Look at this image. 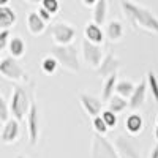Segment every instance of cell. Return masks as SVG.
I'll return each mask as SVG.
<instances>
[{"label":"cell","mask_w":158,"mask_h":158,"mask_svg":"<svg viewBox=\"0 0 158 158\" xmlns=\"http://www.w3.org/2000/svg\"><path fill=\"white\" fill-rule=\"evenodd\" d=\"M120 8L123 10L125 18L133 24L135 29H142L149 33L158 35V18L147 8H144L142 5H138L135 2H127L122 0Z\"/></svg>","instance_id":"6da1fadb"},{"label":"cell","mask_w":158,"mask_h":158,"mask_svg":"<svg viewBox=\"0 0 158 158\" xmlns=\"http://www.w3.org/2000/svg\"><path fill=\"white\" fill-rule=\"evenodd\" d=\"M51 56L54 57L60 67L65 70H68L71 73L79 71V57H77V51L73 44L70 46H57L54 44L51 48Z\"/></svg>","instance_id":"7a4b0ae2"},{"label":"cell","mask_w":158,"mask_h":158,"mask_svg":"<svg viewBox=\"0 0 158 158\" xmlns=\"http://www.w3.org/2000/svg\"><path fill=\"white\" fill-rule=\"evenodd\" d=\"M32 106V101L29 100V95L22 87H16L11 94V100H10V111H11V117L18 122H22L25 115H29Z\"/></svg>","instance_id":"3957f363"},{"label":"cell","mask_w":158,"mask_h":158,"mask_svg":"<svg viewBox=\"0 0 158 158\" xmlns=\"http://www.w3.org/2000/svg\"><path fill=\"white\" fill-rule=\"evenodd\" d=\"M0 73H2L3 77L10 79V81H15V82H27L29 81V73L13 57L2 59V62H0Z\"/></svg>","instance_id":"277c9868"},{"label":"cell","mask_w":158,"mask_h":158,"mask_svg":"<svg viewBox=\"0 0 158 158\" xmlns=\"http://www.w3.org/2000/svg\"><path fill=\"white\" fill-rule=\"evenodd\" d=\"M90 158H120V155L112 142H109L104 136L95 133L94 139H92Z\"/></svg>","instance_id":"5b68a950"},{"label":"cell","mask_w":158,"mask_h":158,"mask_svg":"<svg viewBox=\"0 0 158 158\" xmlns=\"http://www.w3.org/2000/svg\"><path fill=\"white\" fill-rule=\"evenodd\" d=\"M52 38L57 46H70L76 36V29L68 22H57L52 25Z\"/></svg>","instance_id":"8992f818"},{"label":"cell","mask_w":158,"mask_h":158,"mask_svg":"<svg viewBox=\"0 0 158 158\" xmlns=\"http://www.w3.org/2000/svg\"><path fill=\"white\" fill-rule=\"evenodd\" d=\"M82 57L85 60V63L89 65L90 68L94 70H98L100 65L104 59V54H103V48L98 46V44H94L90 43L89 40H82Z\"/></svg>","instance_id":"52a82bcc"},{"label":"cell","mask_w":158,"mask_h":158,"mask_svg":"<svg viewBox=\"0 0 158 158\" xmlns=\"http://www.w3.org/2000/svg\"><path fill=\"white\" fill-rule=\"evenodd\" d=\"M114 146H115L118 155H120V158H141L139 149L135 146L133 141H131L130 138H127L123 135H118L115 138Z\"/></svg>","instance_id":"ba28073f"},{"label":"cell","mask_w":158,"mask_h":158,"mask_svg":"<svg viewBox=\"0 0 158 158\" xmlns=\"http://www.w3.org/2000/svg\"><path fill=\"white\" fill-rule=\"evenodd\" d=\"M79 103H81L82 109H84L92 118L101 115V112H103V111H101L103 101H100L98 98L92 97V95H89V94H81V95H79Z\"/></svg>","instance_id":"9c48e42d"},{"label":"cell","mask_w":158,"mask_h":158,"mask_svg":"<svg viewBox=\"0 0 158 158\" xmlns=\"http://www.w3.org/2000/svg\"><path fill=\"white\" fill-rule=\"evenodd\" d=\"M27 127H29L30 146H36L38 136H40V122H38V106L35 101H32V106L27 115Z\"/></svg>","instance_id":"30bf717a"},{"label":"cell","mask_w":158,"mask_h":158,"mask_svg":"<svg viewBox=\"0 0 158 158\" xmlns=\"http://www.w3.org/2000/svg\"><path fill=\"white\" fill-rule=\"evenodd\" d=\"M120 68V60H118L112 52H109V54H106L104 56V59H103V62H101V65H100V68L97 70V73L101 76V77H104V79H108L109 76H114V74H117V70Z\"/></svg>","instance_id":"8fae6325"},{"label":"cell","mask_w":158,"mask_h":158,"mask_svg":"<svg viewBox=\"0 0 158 158\" xmlns=\"http://www.w3.org/2000/svg\"><path fill=\"white\" fill-rule=\"evenodd\" d=\"M19 135H21V130H19V122L15 120V118H11V120L8 123L3 125L2 128V142L6 144V146H10V144H15L18 142L19 139Z\"/></svg>","instance_id":"7c38bea8"},{"label":"cell","mask_w":158,"mask_h":158,"mask_svg":"<svg viewBox=\"0 0 158 158\" xmlns=\"http://www.w3.org/2000/svg\"><path fill=\"white\" fill-rule=\"evenodd\" d=\"M18 21L16 11L11 6H8V2H3L0 5V27L2 30H10L11 25H15Z\"/></svg>","instance_id":"4fadbf2b"},{"label":"cell","mask_w":158,"mask_h":158,"mask_svg":"<svg viewBox=\"0 0 158 158\" xmlns=\"http://www.w3.org/2000/svg\"><path fill=\"white\" fill-rule=\"evenodd\" d=\"M147 89H149V85H147V81H146V79H144V81H141V82L136 85L135 94L131 95V98L128 100V103H130V109H138V108L142 106L144 101H146Z\"/></svg>","instance_id":"5bb4252c"},{"label":"cell","mask_w":158,"mask_h":158,"mask_svg":"<svg viewBox=\"0 0 158 158\" xmlns=\"http://www.w3.org/2000/svg\"><path fill=\"white\" fill-rule=\"evenodd\" d=\"M84 36H85V40H89L90 43L98 44V46L103 44V40H104V35H103L101 27H100V25H97L95 22H89V24L85 25Z\"/></svg>","instance_id":"9a60e30c"},{"label":"cell","mask_w":158,"mask_h":158,"mask_svg":"<svg viewBox=\"0 0 158 158\" xmlns=\"http://www.w3.org/2000/svg\"><path fill=\"white\" fill-rule=\"evenodd\" d=\"M27 29L33 35H41L46 30V22L40 18L36 11H30L27 16Z\"/></svg>","instance_id":"2e32d148"},{"label":"cell","mask_w":158,"mask_h":158,"mask_svg":"<svg viewBox=\"0 0 158 158\" xmlns=\"http://www.w3.org/2000/svg\"><path fill=\"white\" fill-rule=\"evenodd\" d=\"M125 130L131 136L139 135L144 130V118L141 117V114H130L125 120Z\"/></svg>","instance_id":"e0dca14e"},{"label":"cell","mask_w":158,"mask_h":158,"mask_svg":"<svg viewBox=\"0 0 158 158\" xmlns=\"http://www.w3.org/2000/svg\"><path fill=\"white\" fill-rule=\"evenodd\" d=\"M106 35L108 38L111 40L112 43H118L120 41V38L123 36V25L120 21H109L108 27H106Z\"/></svg>","instance_id":"ac0fdd59"},{"label":"cell","mask_w":158,"mask_h":158,"mask_svg":"<svg viewBox=\"0 0 158 158\" xmlns=\"http://www.w3.org/2000/svg\"><path fill=\"white\" fill-rule=\"evenodd\" d=\"M8 49H10V54H11L13 59H21V57L25 54V43H24V40H22L19 35L13 36V38L10 40Z\"/></svg>","instance_id":"d6986e66"},{"label":"cell","mask_w":158,"mask_h":158,"mask_svg":"<svg viewBox=\"0 0 158 158\" xmlns=\"http://www.w3.org/2000/svg\"><path fill=\"white\" fill-rule=\"evenodd\" d=\"M117 74L109 76L108 79H104V84H103V90H101V100L103 101H109L114 97V90L117 85Z\"/></svg>","instance_id":"ffe728a7"},{"label":"cell","mask_w":158,"mask_h":158,"mask_svg":"<svg viewBox=\"0 0 158 158\" xmlns=\"http://www.w3.org/2000/svg\"><path fill=\"white\" fill-rule=\"evenodd\" d=\"M106 13H108V2L106 0H98L97 5L94 6V22L97 25H103L106 21Z\"/></svg>","instance_id":"44dd1931"},{"label":"cell","mask_w":158,"mask_h":158,"mask_svg":"<svg viewBox=\"0 0 158 158\" xmlns=\"http://www.w3.org/2000/svg\"><path fill=\"white\" fill-rule=\"evenodd\" d=\"M127 108H130V103L127 101V98H122V97H118V95H114L108 101V109L111 112H114V114H120Z\"/></svg>","instance_id":"7402d4cb"},{"label":"cell","mask_w":158,"mask_h":158,"mask_svg":"<svg viewBox=\"0 0 158 158\" xmlns=\"http://www.w3.org/2000/svg\"><path fill=\"white\" fill-rule=\"evenodd\" d=\"M135 89H136V85L131 81H118L115 85L117 95L122 98H131V95L135 94Z\"/></svg>","instance_id":"603a6c76"},{"label":"cell","mask_w":158,"mask_h":158,"mask_svg":"<svg viewBox=\"0 0 158 158\" xmlns=\"http://www.w3.org/2000/svg\"><path fill=\"white\" fill-rule=\"evenodd\" d=\"M146 81H147V85H149L150 94H152V98L155 100V103H158V77L155 76L153 71H147Z\"/></svg>","instance_id":"cb8c5ba5"},{"label":"cell","mask_w":158,"mask_h":158,"mask_svg":"<svg viewBox=\"0 0 158 158\" xmlns=\"http://www.w3.org/2000/svg\"><path fill=\"white\" fill-rule=\"evenodd\" d=\"M57 67H59V62L52 57V56H48V57H44V59L41 60V70H43L46 74L56 73Z\"/></svg>","instance_id":"d4e9b609"},{"label":"cell","mask_w":158,"mask_h":158,"mask_svg":"<svg viewBox=\"0 0 158 158\" xmlns=\"http://www.w3.org/2000/svg\"><path fill=\"white\" fill-rule=\"evenodd\" d=\"M10 115H11L10 104L6 103V100H5L3 97H0V122H2L3 125H5V123H8V122L11 120Z\"/></svg>","instance_id":"484cf974"},{"label":"cell","mask_w":158,"mask_h":158,"mask_svg":"<svg viewBox=\"0 0 158 158\" xmlns=\"http://www.w3.org/2000/svg\"><path fill=\"white\" fill-rule=\"evenodd\" d=\"M92 125H94V130H95V133L97 135H101V136H104L108 133V125L104 123V120L101 118V115H98V117H95L94 120H92Z\"/></svg>","instance_id":"4316f807"},{"label":"cell","mask_w":158,"mask_h":158,"mask_svg":"<svg viewBox=\"0 0 158 158\" xmlns=\"http://www.w3.org/2000/svg\"><path fill=\"white\" fill-rule=\"evenodd\" d=\"M101 118L104 120V123L108 125V128H114V127L117 125V114L111 112L109 109H106V111L101 112Z\"/></svg>","instance_id":"83f0119b"},{"label":"cell","mask_w":158,"mask_h":158,"mask_svg":"<svg viewBox=\"0 0 158 158\" xmlns=\"http://www.w3.org/2000/svg\"><path fill=\"white\" fill-rule=\"evenodd\" d=\"M41 6L49 13V15H52V16H54L56 13L60 10V3L57 2V0H44V2L41 3Z\"/></svg>","instance_id":"f1b7e54d"},{"label":"cell","mask_w":158,"mask_h":158,"mask_svg":"<svg viewBox=\"0 0 158 158\" xmlns=\"http://www.w3.org/2000/svg\"><path fill=\"white\" fill-rule=\"evenodd\" d=\"M8 40H11L10 38V30H2L0 32V49H5L6 46H10Z\"/></svg>","instance_id":"f546056e"},{"label":"cell","mask_w":158,"mask_h":158,"mask_svg":"<svg viewBox=\"0 0 158 158\" xmlns=\"http://www.w3.org/2000/svg\"><path fill=\"white\" fill-rule=\"evenodd\" d=\"M38 13V15H40V18H41L44 22H48V21H51V18H52V15H49V13L43 8V6H40V10L36 11Z\"/></svg>","instance_id":"4dcf8cb0"},{"label":"cell","mask_w":158,"mask_h":158,"mask_svg":"<svg viewBox=\"0 0 158 158\" xmlns=\"http://www.w3.org/2000/svg\"><path fill=\"white\" fill-rule=\"evenodd\" d=\"M149 158H158V144H155V146H153V149L150 150V155H149Z\"/></svg>","instance_id":"1f68e13d"},{"label":"cell","mask_w":158,"mask_h":158,"mask_svg":"<svg viewBox=\"0 0 158 158\" xmlns=\"http://www.w3.org/2000/svg\"><path fill=\"white\" fill-rule=\"evenodd\" d=\"M82 5H84V6H95V5H97V2H94V0H89V2H87V0H84Z\"/></svg>","instance_id":"d6a6232c"},{"label":"cell","mask_w":158,"mask_h":158,"mask_svg":"<svg viewBox=\"0 0 158 158\" xmlns=\"http://www.w3.org/2000/svg\"><path fill=\"white\" fill-rule=\"evenodd\" d=\"M155 138H156V141H158V127L155 128Z\"/></svg>","instance_id":"836d02e7"},{"label":"cell","mask_w":158,"mask_h":158,"mask_svg":"<svg viewBox=\"0 0 158 158\" xmlns=\"http://www.w3.org/2000/svg\"><path fill=\"white\" fill-rule=\"evenodd\" d=\"M16 158H27V156H24V155H18Z\"/></svg>","instance_id":"e575fe53"},{"label":"cell","mask_w":158,"mask_h":158,"mask_svg":"<svg viewBox=\"0 0 158 158\" xmlns=\"http://www.w3.org/2000/svg\"><path fill=\"white\" fill-rule=\"evenodd\" d=\"M156 127H158V115H156Z\"/></svg>","instance_id":"d590c367"}]
</instances>
